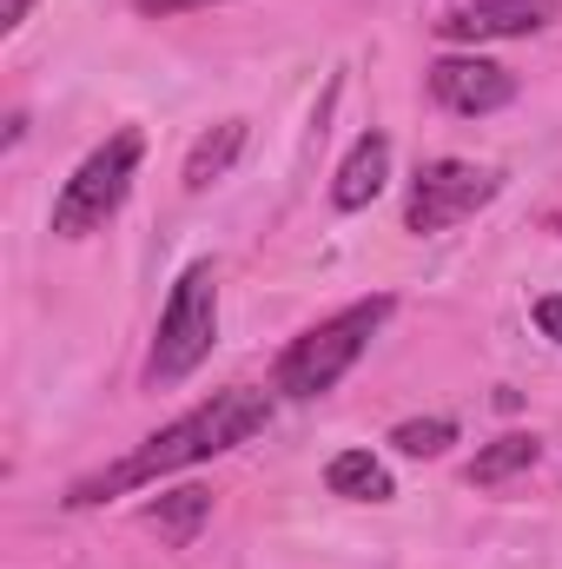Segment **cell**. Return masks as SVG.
I'll return each instance as SVG.
<instances>
[{
  "instance_id": "cell-1",
  "label": "cell",
  "mask_w": 562,
  "mask_h": 569,
  "mask_svg": "<svg viewBox=\"0 0 562 569\" xmlns=\"http://www.w3.org/2000/svg\"><path fill=\"white\" fill-rule=\"evenodd\" d=\"M265 425H272V398H265V391H252V385L212 391L199 411H185V418H172L165 430H152L140 450L120 457L113 470L80 477V483L67 490V510H93V503H107V497H120V490L152 483V477H172V470H192V463H205V457H225V450L252 443Z\"/></svg>"
},
{
  "instance_id": "cell-2",
  "label": "cell",
  "mask_w": 562,
  "mask_h": 569,
  "mask_svg": "<svg viewBox=\"0 0 562 569\" xmlns=\"http://www.w3.org/2000/svg\"><path fill=\"white\" fill-rule=\"evenodd\" d=\"M391 311H398V298L391 291H371V298L318 318L311 331H298L284 345L279 371H272V391H284V398H324V391H338V378L371 351V338L391 325Z\"/></svg>"
},
{
  "instance_id": "cell-3",
  "label": "cell",
  "mask_w": 562,
  "mask_h": 569,
  "mask_svg": "<svg viewBox=\"0 0 562 569\" xmlns=\"http://www.w3.org/2000/svg\"><path fill=\"white\" fill-rule=\"evenodd\" d=\"M212 345H219V272L199 259V266L179 272L165 311H159V331H152V351H145V385L165 391V385L192 378L212 358Z\"/></svg>"
},
{
  "instance_id": "cell-4",
  "label": "cell",
  "mask_w": 562,
  "mask_h": 569,
  "mask_svg": "<svg viewBox=\"0 0 562 569\" xmlns=\"http://www.w3.org/2000/svg\"><path fill=\"white\" fill-rule=\"evenodd\" d=\"M140 159H145L140 127H120L107 146H93V152L73 166V179L60 186V199H53V232H60V239H93V232L127 206V192H133V179H140Z\"/></svg>"
},
{
  "instance_id": "cell-5",
  "label": "cell",
  "mask_w": 562,
  "mask_h": 569,
  "mask_svg": "<svg viewBox=\"0 0 562 569\" xmlns=\"http://www.w3.org/2000/svg\"><path fill=\"white\" fill-rule=\"evenodd\" d=\"M503 192V179L490 172V166H470V159H430L418 166V179H411V206H404V232H450V226H463L470 212H483L490 199Z\"/></svg>"
},
{
  "instance_id": "cell-6",
  "label": "cell",
  "mask_w": 562,
  "mask_h": 569,
  "mask_svg": "<svg viewBox=\"0 0 562 569\" xmlns=\"http://www.w3.org/2000/svg\"><path fill=\"white\" fill-rule=\"evenodd\" d=\"M430 93H436V107L483 120V113H503L516 100V73L483 60V53H443V60H430Z\"/></svg>"
},
{
  "instance_id": "cell-7",
  "label": "cell",
  "mask_w": 562,
  "mask_h": 569,
  "mask_svg": "<svg viewBox=\"0 0 562 569\" xmlns=\"http://www.w3.org/2000/svg\"><path fill=\"white\" fill-rule=\"evenodd\" d=\"M562 20V0H463L436 20L443 40L456 47H483V40H530Z\"/></svg>"
},
{
  "instance_id": "cell-8",
  "label": "cell",
  "mask_w": 562,
  "mask_h": 569,
  "mask_svg": "<svg viewBox=\"0 0 562 569\" xmlns=\"http://www.w3.org/2000/svg\"><path fill=\"white\" fill-rule=\"evenodd\" d=\"M384 186H391V140L384 133H364V140L344 152V166L331 172V206L338 212H364Z\"/></svg>"
},
{
  "instance_id": "cell-9",
  "label": "cell",
  "mask_w": 562,
  "mask_h": 569,
  "mask_svg": "<svg viewBox=\"0 0 562 569\" xmlns=\"http://www.w3.org/2000/svg\"><path fill=\"white\" fill-rule=\"evenodd\" d=\"M324 490L344 497V503H391V497H398L391 470H384L371 450H338V457L324 463Z\"/></svg>"
},
{
  "instance_id": "cell-10",
  "label": "cell",
  "mask_w": 562,
  "mask_h": 569,
  "mask_svg": "<svg viewBox=\"0 0 562 569\" xmlns=\"http://www.w3.org/2000/svg\"><path fill=\"white\" fill-rule=\"evenodd\" d=\"M245 152V120H219L212 133H199L192 152H185V192H205L232 172V159Z\"/></svg>"
},
{
  "instance_id": "cell-11",
  "label": "cell",
  "mask_w": 562,
  "mask_h": 569,
  "mask_svg": "<svg viewBox=\"0 0 562 569\" xmlns=\"http://www.w3.org/2000/svg\"><path fill=\"white\" fill-rule=\"evenodd\" d=\"M205 517H212V490H199V483H185V490H159V503H145V523H152L165 543H179V550L205 530Z\"/></svg>"
},
{
  "instance_id": "cell-12",
  "label": "cell",
  "mask_w": 562,
  "mask_h": 569,
  "mask_svg": "<svg viewBox=\"0 0 562 569\" xmlns=\"http://www.w3.org/2000/svg\"><path fill=\"white\" fill-rule=\"evenodd\" d=\"M543 457V443L536 437H496L490 450H476V463H470V483H503V477H516V470H530Z\"/></svg>"
},
{
  "instance_id": "cell-13",
  "label": "cell",
  "mask_w": 562,
  "mask_h": 569,
  "mask_svg": "<svg viewBox=\"0 0 562 569\" xmlns=\"http://www.w3.org/2000/svg\"><path fill=\"white\" fill-rule=\"evenodd\" d=\"M391 443H398L404 457H443V450L456 443V425H450V418H404V425L391 430Z\"/></svg>"
},
{
  "instance_id": "cell-14",
  "label": "cell",
  "mask_w": 562,
  "mask_h": 569,
  "mask_svg": "<svg viewBox=\"0 0 562 569\" xmlns=\"http://www.w3.org/2000/svg\"><path fill=\"white\" fill-rule=\"evenodd\" d=\"M536 331H543L550 345H562V291H550V298H536Z\"/></svg>"
},
{
  "instance_id": "cell-15",
  "label": "cell",
  "mask_w": 562,
  "mask_h": 569,
  "mask_svg": "<svg viewBox=\"0 0 562 569\" xmlns=\"http://www.w3.org/2000/svg\"><path fill=\"white\" fill-rule=\"evenodd\" d=\"M133 7H140V13H159V20H165V13H192V7H219V0H133Z\"/></svg>"
},
{
  "instance_id": "cell-16",
  "label": "cell",
  "mask_w": 562,
  "mask_h": 569,
  "mask_svg": "<svg viewBox=\"0 0 562 569\" xmlns=\"http://www.w3.org/2000/svg\"><path fill=\"white\" fill-rule=\"evenodd\" d=\"M27 7H33V0H0V33H13V27L27 20Z\"/></svg>"
}]
</instances>
